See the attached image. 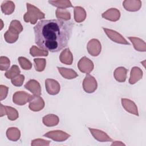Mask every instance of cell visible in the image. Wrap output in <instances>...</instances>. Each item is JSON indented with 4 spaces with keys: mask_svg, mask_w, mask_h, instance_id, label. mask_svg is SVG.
Returning <instances> with one entry per match:
<instances>
[{
    "mask_svg": "<svg viewBox=\"0 0 146 146\" xmlns=\"http://www.w3.org/2000/svg\"><path fill=\"white\" fill-rule=\"evenodd\" d=\"M27 12L23 16L26 22H30L31 24H35L38 19L44 18V14L36 7L27 3Z\"/></svg>",
    "mask_w": 146,
    "mask_h": 146,
    "instance_id": "3",
    "label": "cell"
},
{
    "mask_svg": "<svg viewBox=\"0 0 146 146\" xmlns=\"http://www.w3.org/2000/svg\"><path fill=\"white\" fill-rule=\"evenodd\" d=\"M59 59L62 63L67 65H71L72 63L73 57L72 53L70 51V49L66 48L65 50H64L61 52Z\"/></svg>",
    "mask_w": 146,
    "mask_h": 146,
    "instance_id": "17",
    "label": "cell"
},
{
    "mask_svg": "<svg viewBox=\"0 0 146 146\" xmlns=\"http://www.w3.org/2000/svg\"><path fill=\"white\" fill-rule=\"evenodd\" d=\"M48 3L58 7V9H65L73 7L70 1H49Z\"/></svg>",
    "mask_w": 146,
    "mask_h": 146,
    "instance_id": "27",
    "label": "cell"
},
{
    "mask_svg": "<svg viewBox=\"0 0 146 146\" xmlns=\"http://www.w3.org/2000/svg\"><path fill=\"white\" fill-rule=\"evenodd\" d=\"M18 62L21 66V67L25 70H29L31 68L32 64L26 58L21 56L18 58Z\"/></svg>",
    "mask_w": 146,
    "mask_h": 146,
    "instance_id": "31",
    "label": "cell"
},
{
    "mask_svg": "<svg viewBox=\"0 0 146 146\" xmlns=\"http://www.w3.org/2000/svg\"><path fill=\"white\" fill-rule=\"evenodd\" d=\"M86 13L84 9L80 6L74 7V19L77 22H81L84 21Z\"/></svg>",
    "mask_w": 146,
    "mask_h": 146,
    "instance_id": "22",
    "label": "cell"
},
{
    "mask_svg": "<svg viewBox=\"0 0 146 146\" xmlns=\"http://www.w3.org/2000/svg\"><path fill=\"white\" fill-rule=\"evenodd\" d=\"M10 60L6 56H1L0 58V70L1 71L7 70L10 66Z\"/></svg>",
    "mask_w": 146,
    "mask_h": 146,
    "instance_id": "32",
    "label": "cell"
},
{
    "mask_svg": "<svg viewBox=\"0 0 146 146\" xmlns=\"http://www.w3.org/2000/svg\"><path fill=\"white\" fill-rule=\"evenodd\" d=\"M87 48L91 55L96 56L99 55L101 51V44L98 39H92L88 43Z\"/></svg>",
    "mask_w": 146,
    "mask_h": 146,
    "instance_id": "9",
    "label": "cell"
},
{
    "mask_svg": "<svg viewBox=\"0 0 146 146\" xmlns=\"http://www.w3.org/2000/svg\"><path fill=\"white\" fill-rule=\"evenodd\" d=\"M45 86L47 93L51 95L58 94L60 91V84L54 79H47L45 80Z\"/></svg>",
    "mask_w": 146,
    "mask_h": 146,
    "instance_id": "7",
    "label": "cell"
},
{
    "mask_svg": "<svg viewBox=\"0 0 146 146\" xmlns=\"http://www.w3.org/2000/svg\"><path fill=\"white\" fill-rule=\"evenodd\" d=\"M25 80V76L23 75H18L11 79V83L15 86H21L22 85Z\"/></svg>",
    "mask_w": 146,
    "mask_h": 146,
    "instance_id": "33",
    "label": "cell"
},
{
    "mask_svg": "<svg viewBox=\"0 0 146 146\" xmlns=\"http://www.w3.org/2000/svg\"><path fill=\"white\" fill-rule=\"evenodd\" d=\"M1 8L2 13L6 15H10L14 11L15 5L12 1H5L2 3Z\"/></svg>",
    "mask_w": 146,
    "mask_h": 146,
    "instance_id": "21",
    "label": "cell"
},
{
    "mask_svg": "<svg viewBox=\"0 0 146 146\" xmlns=\"http://www.w3.org/2000/svg\"><path fill=\"white\" fill-rule=\"evenodd\" d=\"M105 33L107 34L108 35V38H110L112 40L113 42H115L118 43H121V44H128L129 45L130 44L117 32L114 30H109L107 29L103 28Z\"/></svg>",
    "mask_w": 146,
    "mask_h": 146,
    "instance_id": "10",
    "label": "cell"
},
{
    "mask_svg": "<svg viewBox=\"0 0 146 146\" xmlns=\"http://www.w3.org/2000/svg\"><path fill=\"white\" fill-rule=\"evenodd\" d=\"M6 136L8 139L12 141H17L20 137V131L15 127L9 128L6 131Z\"/></svg>",
    "mask_w": 146,
    "mask_h": 146,
    "instance_id": "24",
    "label": "cell"
},
{
    "mask_svg": "<svg viewBox=\"0 0 146 146\" xmlns=\"http://www.w3.org/2000/svg\"><path fill=\"white\" fill-rule=\"evenodd\" d=\"M0 87H1V91H0V93H1V100H2L3 99H5L6 98L7 95V92H8V90H6L5 92H3L5 91V89L6 88V86H3V85H1Z\"/></svg>",
    "mask_w": 146,
    "mask_h": 146,
    "instance_id": "34",
    "label": "cell"
},
{
    "mask_svg": "<svg viewBox=\"0 0 146 146\" xmlns=\"http://www.w3.org/2000/svg\"><path fill=\"white\" fill-rule=\"evenodd\" d=\"M21 71L19 67L17 65H13L12 66L11 68L5 73V75L7 79H12L13 78L19 75Z\"/></svg>",
    "mask_w": 146,
    "mask_h": 146,
    "instance_id": "28",
    "label": "cell"
},
{
    "mask_svg": "<svg viewBox=\"0 0 146 146\" xmlns=\"http://www.w3.org/2000/svg\"><path fill=\"white\" fill-rule=\"evenodd\" d=\"M83 87L86 92H94L97 88V82L95 78L87 74L83 80Z\"/></svg>",
    "mask_w": 146,
    "mask_h": 146,
    "instance_id": "5",
    "label": "cell"
},
{
    "mask_svg": "<svg viewBox=\"0 0 146 146\" xmlns=\"http://www.w3.org/2000/svg\"><path fill=\"white\" fill-rule=\"evenodd\" d=\"M127 70L124 67H120L117 68L114 71L113 76L115 79L119 82H125L127 78Z\"/></svg>",
    "mask_w": 146,
    "mask_h": 146,
    "instance_id": "18",
    "label": "cell"
},
{
    "mask_svg": "<svg viewBox=\"0 0 146 146\" xmlns=\"http://www.w3.org/2000/svg\"><path fill=\"white\" fill-rule=\"evenodd\" d=\"M43 136L51 138L56 141H63L67 139L70 135L66 133L65 132L60 130L49 131L43 135Z\"/></svg>",
    "mask_w": 146,
    "mask_h": 146,
    "instance_id": "6",
    "label": "cell"
},
{
    "mask_svg": "<svg viewBox=\"0 0 146 146\" xmlns=\"http://www.w3.org/2000/svg\"><path fill=\"white\" fill-rule=\"evenodd\" d=\"M88 129L90 131L91 133L94 136V138L97 140L101 142L112 141V140L104 132L99 129H92L90 128H88Z\"/></svg>",
    "mask_w": 146,
    "mask_h": 146,
    "instance_id": "13",
    "label": "cell"
},
{
    "mask_svg": "<svg viewBox=\"0 0 146 146\" xmlns=\"http://www.w3.org/2000/svg\"><path fill=\"white\" fill-rule=\"evenodd\" d=\"M44 107V102L40 96L34 95L33 98L30 101L29 108L33 111H39Z\"/></svg>",
    "mask_w": 146,
    "mask_h": 146,
    "instance_id": "11",
    "label": "cell"
},
{
    "mask_svg": "<svg viewBox=\"0 0 146 146\" xmlns=\"http://www.w3.org/2000/svg\"><path fill=\"white\" fill-rule=\"evenodd\" d=\"M121 103L123 104V107L125 108V110L127 111L134 113L135 115L139 116L137 108L136 107L135 104L133 102L131 101L129 99H121Z\"/></svg>",
    "mask_w": 146,
    "mask_h": 146,
    "instance_id": "15",
    "label": "cell"
},
{
    "mask_svg": "<svg viewBox=\"0 0 146 146\" xmlns=\"http://www.w3.org/2000/svg\"><path fill=\"white\" fill-rule=\"evenodd\" d=\"M22 30L23 27L19 21L17 20L12 21L10 23L9 30L4 34L5 40L9 43L15 42L18 38L19 34Z\"/></svg>",
    "mask_w": 146,
    "mask_h": 146,
    "instance_id": "2",
    "label": "cell"
},
{
    "mask_svg": "<svg viewBox=\"0 0 146 146\" xmlns=\"http://www.w3.org/2000/svg\"><path fill=\"white\" fill-rule=\"evenodd\" d=\"M26 89L30 91L35 96H40L41 95V89L39 83L35 80H29L25 85Z\"/></svg>",
    "mask_w": 146,
    "mask_h": 146,
    "instance_id": "12",
    "label": "cell"
},
{
    "mask_svg": "<svg viewBox=\"0 0 146 146\" xmlns=\"http://www.w3.org/2000/svg\"><path fill=\"white\" fill-rule=\"evenodd\" d=\"M4 111L3 112H1L0 116L2 117L5 115H7L8 118L10 120H15L18 117V113L17 111L11 107L9 106H4Z\"/></svg>",
    "mask_w": 146,
    "mask_h": 146,
    "instance_id": "16",
    "label": "cell"
},
{
    "mask_svg": "<svg viewBox=\"0 0 146 146\" xmlns=\"http://www.w3.org/2000/svg\"><path fill=\"white\" fill-rule=\"evenodd\" d=\"M43 124L48 127L56 125L59 123V118L53 114H48L43 117Z\"/></svg>",
    "mask_w": 146,
    "mask_h": 146,
    "instance_id": "19",
    "label": "cell"
},
{
    "mask_svg": "<svg viewBox=\"0 0 146 146\" xmlns=\"http://www.w3.org/2000/svg\"><path fill=\"white\" fill-rule=\"evenodd\" d=\"M56 16L58 19L64 21H68L71 19L70 12L65 9H58L56 10Z\"/></svg>",
    "mask_w": 146,
    "mask_h": 146,
    "instance_id": "25",
    "label": "cell"
},
{
    "mask_svg": "<svg viewBox=\"0 0 146 146\" xmlns=\"http://www.w3.org/2000/svg\"><path fill=\"white\" fill-rule=\"evenodd\" d=\"M30 53L31 56H47L48 55V51L40 50L35 46H32V47L30 50Z\"/></svg>",
    "mask_w": 146,
    "mask_h": 146,
    "instance_id": "29",
    "label": "cell"
},
{
    "mask_svg": "<svg viewBox=\"0 0 146 146\" xmlns=\"http://www.w3.org/2000/svg\"><path fill=\"white\" fill-rule=\"evenodd\" d=\"M140 69L139 67H133L131 72V76H130V79L129 80V83L132 84L135 83L137 81L139 80V79L137 78V76H138L140 79L142 77V71H140L139 72H138V71L140 70Z\"/></svg>",
    "mask_w": 146,
    "mask_h": 146,
    "instance_id": "26",
    "label": "cell"
},
{
    "mask_svg": "<svg viewBox=\"0 0 146 146\" xmlns=\"http://www.w3.org/2000/svg\"><path fill=\"white\" fill-rule=\"evenodd\" d=\"M73 26L70 21L40 20L33 28L35 43L43 50L58 52L67 46Z\"/></svg>",
    "mask_w": 146,
    "mask_h": 146,
    "instance_id": "1",
    "label": "cell"
},
{
    "mask_svg": "<svg viewBox=\"0 0 146 146\" xmlns=\"http://www.w3.org/2000/svg\"><path fill=\"white\" fill-rule=\"evenodd\" d=\"M57 68L59 72L62 75V76L66 79H71L75 78L78 76L76 72L73 70L68 69L67 68H63V67H57Z\"/></svg>",
    "mask_w": 146,
    "mask_h": 146,
    "instance_id": "20",
    "label": "cell"
},
{
    "mask_svg": "<svg viewBox=\"0 0 146 146\" xmlns=\"http://www.w3.org/2000/svg\"><path fill=\"white\" fill-rule=\"evenodd\" d=\"M134 1H125L123 2V6L125 8V9L127 11H137L140 9L141 3H140L138 4V3L140 2V1H137V2L133 5Z\"/></svg>",
    "mask_w": 146,
    "mask_h": 146,
    "instance_id": "23",
    "label": "cell"
},
{
    "mask_svg": "<svg viewBox=\"0 0 146 146\" xmlns=\"http://www.w3.org/2000/svg\"><path fill=\"white\" fill-rule=\"evenodd\" d=\"M120 17V11L116 9L112 8L108 9L102 14V17L111 21H117Z\"/></svg>",
    "mask_w": 146,
    "mask_h": 146,
    "instance_id": "14",
    "label": "cell"
},
{
    "mask_svg": "<svg viewBox=\"0 0 146 146\" xmlns=\"http://www.w3.org/2000/svg\"><path fill=\"white\" fill-rule=\"evenodd\" d=\"M34 96L24 91L16 92L13 97V102L19 106H23L27 102H30Z\"/></svg>",
    "mask_w": 146,
    "mask_h": 146,
    "instance_id": "4",
    "label": "cell"
},
{
    "mask_svg": "<svg viewBox=\"0 0 146 146\" xmlns=\"http://www.w3.org/2000/svg\"><path fill=\"white\" fill-rule=\"evenodd\" d=\"M35 70L37 71H43L44 70L46 61L44 59L35 58L34 59Z\"/></svg>",
    "mask_w": 146,
    "mask_h": 146,
    "instance_id": "30",
    "label": "cell"
},
{
    "mask_svg": "<svg viewBox=\"0 0 146 146\" xmlns=\"http://www.w3.org/2000/svg\"><path fill=\"white\" fill-rule=\"evenodd\" d=\"M78 67L81 72L89 74L94 68V64L91 60L86 56H84L79 61Z\"/></svg>",
    "mask_w": 146,
    "mask_h": 146,
    "instance_id": "8",
    "label": "cell"
}]
</instances>
